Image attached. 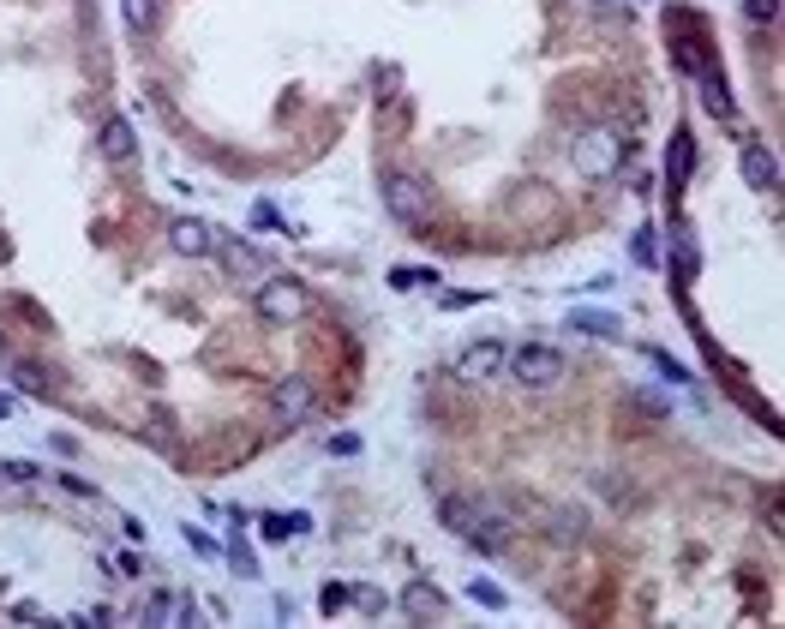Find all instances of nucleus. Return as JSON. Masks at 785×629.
<instances>
[{"instance_id":"f257e3e1","label":"nucleus","mask_w":785,"mask_h":629,"mask_svg":"<svg viewBox=\"0 0 785 629\" xmlns=\"http://www.w3.org/2000/svg\"><path fill=\"white\" fill-rule=\"evenodd\" d=\"M570 162H576V174H588V180H612V174L624 168V138H618L612 126H594V132H582V138L570 144Z\"/></svg>"},{"instance_id":"6ab92c4d","label":"nucleus","mask_w":785,"mask_h":629,"mask_svg":"<svg viewBox=\"0 0 785 629\" xmlns=\"http://www.w3.org/2000/svg\"><path fill=\"white\" fill-rule=\"evenodd\" d=\"M12 378H18V384H24L30 396H48V384H42V372H36V366H24V360H12Z\"/></svg>"},{"instance_id":"f8f14e48","label":"nucleus","mask_w":785,"mask_h":629,"mask_svg":"<svg viewBox=\"0 0 785 629\" xmlns=\"http://www.w3.org/2000/svg\"><path fill=\"white\" fill-rule=\"evenodd\" d=\"M132 144H138V138H132V120H120V114L102 120V156H108V162H126Z\"/></svg>"},{"instance_id":"39448f33","label":"nucleus","mask_w":785,"mask_h":629,"mask_svg":"<svg viewBox=\"0 0 785 629\" xmlns=\"http://www.w3.org/2000/svg\"><path fill=\"white\" fill-rule=\"evenodd\" d=\"M168 246H174L180 258H210V252L222 246V234H216L210 222H198V216H174V222H168Z\"/></svg>"},{"instance_id":"b1692460","label":"nucleus","mask_w":785,"mask_h":629,"mask_svg":"<svg viewBox=\"0 0 785 629\" xmlns=\"http://www.w3.org/2000/svg\"><path fill=\"white\" fill-rule=\"evenodd\" d=\"M558 540H564V546L582 540V516H558Z\"/></svg>"},{"instance_id":"4be33fe9","label":"nucleus","mask_w":785,"mask_h":629,"mask_svg":"<svg viewBox=\"0 0 785 629\" xmlns=\"http://www.w3.org/2000/svg\"><path fill=\"white\" fill-rule=\"evenodd\" d=\"M468 594H474L480 606H492V612L504 606V588H492V582H468Z\"/></svg>"},{"instance_id":"aec40b11","label":"nucleus","mask_w":785,"mask_h":629,"mask_svg":"<svg viewBox=\"0 0 785 629\" xmlns=\"http://www.w3.org/2000/svg\"><path fill=\"white\" fill-rule=\"evenodd\" d=\"M744 18H750V24H774V18H780V0H744Z\"/></svg>"},{"instance_id":"ddd939ff","label":"nucleus","mask_w":785,"mask_h":629,"mask_svg":"<svg viewBox=\"0 0 785 629\" xmlns=\"http://www.w3.org/2000/svg\"><path fill=\"white\" fill-rule=\"evenodd\" d=\"M402 606H408V618H444V594H438V588H426V582H408Z\"/></svg>"},{"instance_id":"6e6552de","label":"nucleus","mask_w":785,"mask_h":629,"mask_svg":"<svg viewBox=\"0 0 785 629\" xmlns=\"http://www.w3.org/2000/svg\"><path fill=\"white\" fill-rule=\"evenodd\" d=\"M462 540H468L474 552H504V540H510V522H504V516L492 510V504H480V522H474V528H468Z\"/></svg>"},{"instance_id":"9b49d317","label":"nucleus","mask_w":785,"mask_h":629,"mask_svg":"<svg viewBox=\"0 0 785 629\" xmlns=\"http://www.w3.org/2000/svg\"><path fill=\"white\" fill-rule=\"evenodd\" d=\"M438 522H444V528H450V534L462 540V534H468V528L480 522V504H474V498H456V492H450V498H438Z\"/></svg>"},{"instance_id":"f03ea898","label":"nucleus","mask_w":785,"mask_h":629,"mask_svg":"<svg viewBox=\"0 0 785 629\" xmlns=\"http://www.w3.org/2000/svg\"><path fill=\"white\" fill-rule=\"evenodd\" d=\"M504 372L522 390H552V384H564V354L546 348V342H522L516 354H504Z\"/></svg>"},{"instance_id":"393cba45","label":"nucleus","mask_w":785,"mask_h":629,"mask_svg":"<svg viewBox=\"0 0 785 629\" xmlns=\"http://www.w3.org/2000/svg\"><path fill=\"white\" fill-rule=\"evenodd\" d=\"M318 606H324V612H342V606H348V588H324Z\"/></svg>"},{"instance_id":"cd10ccee","label":"nucleus","mask_w":785,"mask_h":629,"mask_svg":"<svg viewBox=\"0 0 785 629\" xmlns=\"http://www.w3.org/2000/svg\"><path fill=\"white\" fill-rule=\"evenodd\" d=\"M0 366H12V360H6V348H0Z\"/></svg>"},{"instance_id":"4468645a","label":"nucleus","mask_w":785,"mask_h":629,"mask_svg":"<svg viewBox=\"0 0 785 629\" xmlns=\"http://www.w3.org/2000/svg\"><path fill=\"white\" fill-rule=\"evenodd\" d=\"M258 534H264V540H294V534H312V516H306V510H294V516H264Z\"/></svg>"},{"instance_id":"20e7f679","label":"nucleus","mask_w":785,"mask_h":629,"mask_svg":"<svg viewBox=\"0 0 785 629\" xmlns=\"http://www.w3.org/2000/svg\"><path fill=\"white\" fill-rule=\"evenodd\" d=\"M384 210H390L396 222L420 228V222L432 216V192H426L414 174H384Z\"/></svg>"},{"instance_id":"a211bd4d","label":"nucleus","mask_w":785,"mask_h":629,"mask_svg":"<svg viewBox=\"0 0 785 629\" xmlns=\"http://www.w3.org/2000/svg\"><path fill=\"white\" fill-rule=\"evenodd\" d=\"M390 282H396V288H438L432 270H390Z\"/></svg>"},{"instance_id":"5701e85b","label":"nucleus","mask_w":785,"mask_h":629,"mask_svg":"<svg viewBox=\"0 0 785 629\" xmlns=\"http://www.w3.org/2000/svg\"><path fill=\"white\" fill-rule=\"evenodd\" d=\"M228 558H234V570H240V576H258V564H252V552L240 546V534H234V546H228Z\"/></svg>"},{"instance_id":"c85d7f7f","label":"nucleus","mask_w":785,"mask_h":629,"mask_svg":"<svg viewBox=\"0 0 785 629\" xmlns=\"http://www.w3.org/2000/svg\"><path fill=\"white\" fill-rule=\"evenodd\" d=\"M594 6H618V0H594Z\"/></svg>"},{"instance_id":"f3484780","label":"nucleus","mask_w":785,"mask_h":629,"mask_svg":"<svg viewBox=\"0 0 785 629\" xmlns=\"http://www.w3.org/2000/svg\"><path fill=\"white\" fill-rule=\"evenodd\" d=\"M702 102H708L714 114H732V102H726V84H720V78H702Z\"/></svg>"},{"instance_id":"dca6fc26","label":"nucleus","mask_w":785,"mask_h":629,"mask_svg":"<svg viewBox=\"0 0 785 629\" xmlns=\"http://www.w3.org/2000/svg\"><path fill=\"white\" fill-rule=\"evenodd\" d=\"M36 462H0V492H18V486H36Z\"/></svg>"},{"instance_id":"412c9836","label":"nucleus","mask_w":785,"mask_h":629,"mask_svg":"<svg viewBox=\"0 0 785 629\" xmlns=\"http://www.w3.org/2000/svg\"><path fill=\"white\" fill-rule=\"evenodd\" d=\"M216 252H222L234 270H258V252H252V246H216Z\"/></svg>"},{"instance_id":"bb28decb","label":"nucleus","mask_w":785,"mask_h":629,"mask_svg":"<svg viewBox=\"0 0 785 629\" xmlns=\"http://www.w3.org/2000/svg\"><path fill=\"white\" fill-rule=\"evenodd\" d=\"M6 414H12V402H6V396H0V420H6Z\"/></svg>"},{"instance_id":"9d476101","label":"nucleus","mask_w":785,"mask_h":629,"mask_svg":"<svg viewBox=\"0 0 785 629\" xmlns=\"http://www.w3.org/2000/svg\"><path fill=\"white\" fill-rule=\"evenodd\" d=\"M570 330H576V336H594V342H624V318H612V312H588V306L570 312Z\"/></svg>"},{"instance_id":"2eb2a0df","label":"nucleus","mask_w":785,"mask_h":629,"mask_svg":"<svg viewBox=\"0 0 785 629\" xmlns=\"http://www.w3.org/2000/svg\"><path fill=\"white\" fill-rule=\"evenodd\" d=\"M120 12H126V24H132L138 36H150V30L162 24V0H120Z\"/></svg>"},{"instance_id":"0eeeda50","label":"nucleus","mask_w":785,"mask_h":629,"mask_svg":"<svg viewBox=\"0 0 785 629\" xmlns=\"http://www.w3.org/2000/svg\"><path fill=\"white\" fill-rule=\"evenodd\" d=\"M504 372V348L498 342H474V348H462V360H456V378L462 384H492Z\"/></svg>"},{"instance_id":"7ed1b4c3","label":"nucleus","mask_w":785,"mask_h":629,"mask_svg":"<svg viewBox=\"0 0 785 629\" xmlns=\"http://www.w3.org/2000/svg\"><path fill=\"white\" fill-rule=\"evenodd\" d=\"M258 318H264V324H294V318H306V282H300V276H264V288H258Z\"/></svg>"},{"instance_id":"a878e982","label":"nucleus","mask_w":785,"mask_h":629,"mask_svg":"<svg viewBox=\"0 0 785 629\" xmlns=\"http://www.w3.org/2000/svg\"><path fill=\"white\" fill-rule=\"evenodd\" d=\"M636 258H642V264H654V234H648V228L636 234Z\"/></svg>"},{"instance_id":"1a4fd4ad","label":"nucleus","mask_w":785,"mask_h":629,"mask_svg":"<svg viewBox=\"0 0 785 629\" xmlns=\"http://www.w3.org/2000/svg\"><path fill=\"white\" fill-rule=\"evenodd\" d=\"M744 180H750V192H780V162H774V150L750 144V150H744Z\"/></svg>"},{"instance_id":"423d86ee","label":"nucleus","mask_w":785,"mask_h":629,"mask_svg":"<svg viewBox=\"0 0 785 629\" xmlns=\"http://www.w3.org/2000/svg\"><path fill=\"white\" fill-rule=\"evenodd\" d=\"M270 408H276V420H288V426H300V420H312V408H318V396H312V384H306V378H282V384L270 390Z\"/></svg>"}]
</instances>
